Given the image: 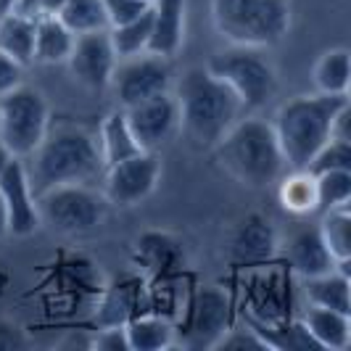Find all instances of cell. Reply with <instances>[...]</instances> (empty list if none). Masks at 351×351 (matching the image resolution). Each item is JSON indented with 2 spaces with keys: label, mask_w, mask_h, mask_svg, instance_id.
<instances>
[{
  "label": "cell",
  "mask_w": 351,
  "mask_h": 351,
  "mask_svg": "<svg viewBox=\"0 0 351 351\" xmlns=\"http://www.w3.org/2000/svg\"><path fill=\"white\" fill-rule=\"evenodd\" d=\"M351 56L346 48L325 51L315 64V88L325 95H349Z\"/></svg>",
  "instance_id": "cell-26"
},
{
  "label": "cell",
  "mask_w": 351,
  "mask_h": 351,
  "mask_svg": "<svg viewBox=\"0 0 351 351\" xmlns=\"http://www.w3.org/2000/svg\"><path fill=\"white\" fill-rule=\"evenodd\" d=\"M319 235L325 241V246L330 251L335 264H349L351 259V211L349 206H338V209L322 211V222H319Z\"/></svg>",
  "instance_id": "cell-27"
},
{
  "label": "cell",
  "mask_w": 351,
  "mask_h": 351,
  "mask_svg": "<svg viewBox=\"0 0 351 351\" xmlns=\"http://www.w3.org/2000/svg\"><path fill=\"white\" fill-rule=\"evenodd\" d=\"M66 0H19L16 3V14L27 19H45V16H58V11L64 8Z\"/></svg>",
  "instance_id": "cell-37"
},
{
  "label": "cell",
  "mask_w": 351,
  "mask_h": 351,
  "mask_svg": "<svg viewBox=\"0 0 351 351\" xmlns=\"http://www.w3.org/2000/svg\"><path fill=\"white\" fill-rule=\"evenodd\" d=\"M301 325L319 349L343 351L351 343V315L346 312L309 306L301 317Z\"/></svg>",
  "instance_id": "cell-20"
},
{
  "label": "cell",
  "mask_w": 351,
  "mask_h": 351,
  "mask_svg": "<svg viewBox=\"0 0 351 351\" xmlns=\"http://www.w3.org/2000/svg\"><path fill=\"white\" fill-rule=\"evenodd\" d=\"M124 117L141 151H158L180 132V108L175 93H161L148 101L127 106Z\"/></svg>",
  "instance_id": "cell-13"
},
{
  "label": "cell",
  "mask_w": 351,
  "mask_h": 351,
  "mask_svg": "<svg viewBox=\"0 0 351 351\" xmlns=\"http://www.w3.org/2000/svg\"><path fill=\"white\" fill-rule=\"evenodd\" d=\"M288 0H211V21L230 45L272 48L291 29Z\"/></svg>",
  "instance_id": "cell-5"
},
{
  "label": "cell",
  "mask_w": 351,
  "mask_h": 351,
  "mask_svg": "<svg viewBox=\"0 0 351 351\" xmlns=\"http://www.w3.org/2000/svg\"><path fill=\"white\" fill-rule=\"evenodd\" d=\"M77 35L58 16L37 19L35 24V61L37 64H66Z\"/></svg>",
  "instance_id": "cell-24"
},
{
  "label": "cell",
  "mask_w": 351,
  "mask_h": 351,
  "mask_svg": "<svg viewBox=\"0 0 351 351\" xmlns=\"http://www.w3.org/2000/svg\"><path fill=\"white\" fill-rule=\"evenodd\" d=\"M278 232L262 214L246 217L230 238V259L238 267H262L278 254Z\"/></svg>",
  "instance_id": "cell-15"
},
{
  "label": "cell",
  "mask_w": 351,
  "mask_h": 351,
  "mask_svg": "<svg viewBox=\"0 0 351 351\" xmlns=\"http://www.w3.org/2000/svg\"><path fill=\"white\" fill-rule=\"evenodd\" d=\"M35 19L8 11L0 14V51L19 61L24 69L35 64Z\"/></svg>",
  "instance_id": "cell-25"
},
{
  "label": "cell",
  "mask_w": 351,
  "mask_h": 351,
  "mask_svg": "<svg viewBox=\"0 0 351 351\" xmlns=\"http://www.w3.org/2000/svg\"><path fill=\"white\" fill-rule=\"evenodd\" d=\"M172 93L180 108V130L201 148H214L230 127L246 114L238 95L206 66L185 71Z\"/></svg>",
  "instance_id": "cell-1"
},
{
  "label": "cell",
  "mask_w": 351,
  "mask_h": 351,
  "mask_svg": "<svg viewBox=\"0 0 351 351\" xmlns=\"http://www.w3.org/2000/svg\"><path fill=\"white\" fill-rule=\"evenodd\" d=\"M217 349L228 351H269V346L264 343V338L251 325L246 322V328H230L228 333L219 338Z\"/></svg>",
  "instance_id": "cell-34"
},
{
  "label": "cell",
  "mask_w": 351,
  "mask_h": 351,
  "mask_svg": "<svg viewBox=\"0 0 351 351\" xmlns=\"http://www.w3.org/2000/svg\"><path fill=\"white\" fill-rule=\"evenodd\" d=\"M8 235V222H5V209H3V198H0V241Z\"/></svg>",
  "instance_id": "cell-42"
},
{
  "label": "cell",
  "mask_w": 351,
  "mask_h": 351,
  "mask_svg": "<svg viewBox=\"0 0 351 351\" xmlns=\"http://www.w3.org/2000/svg\"><path fill=\"white\" fill-rule=\"evenodd\" d=\"M280 204L293 214L315 211V175L306 169H291V175L280 180Z\"/></svg>",
  "instance_id": "cell-31"
},
{
  "label": "cell",
  "mask_w": 351,
  "mask_h": 351,
  "mask_svg": "<svg viewBox=\"0 0 351 351\" xmlns=\"http://www.w3.org/2000/svg\"><path fill=\"white\" fill-rule=\"evenodd\" d=\"M24 82V66L0 51V98Z\"/></svg>",
  "instance_id": "cell-38"
},
{
  "label": "cell",
  "mask_w": 351,
  "mask_h": 351,
  "mask_svg": "<svg viewBox=\"0 0 351 351\" xmlns=\"http://www.w3.org/2000/svg\"><path fill=\"white\" fill-rule=\"evenodd\" d=\"M135 262L141 264L145 282L180 272L182 264V246L167 232H145L135 246Z\"/></svg>",
  "instance_id": "cell-19"
},
{
  "label": "cell",
  "mask_w": 351,
  "mask_h": 351,
  "mask_svg": "<svg viewBox=\"0 0 351 351\" xmlns=\"http://www.w3.org/2000/svg\"><path fill=\"white\" fill-rule=\"evenodd\" d=\"M151 40L148 53L161 58H175L182 43H185V14L188 3L185 0H156L151 3Z\"/></svg>",
  "instance_id": "cell-17"
},
{
  "label": "cell",
  "mask_w": 351,
  "mask_h": 351,
  "mask_svg": "<svg viewBox=\"0 0 351 351\" xmlns=\"http://www.w3.org/2000/svg\"><path fill=\"white\" fill-rule=\"evenodd\" d=\"M90 349L101 351H130L124 325H101V330L90 338Z\"/></svg>",
  "instance_id": "cell-36"
},
{
  "label": "cell",
  "mask_w": 351,
  "mask_h": 351,
  "mask_svg": "<svg viewBox=\"0 0 351 351\" xmlns=\"http://www.w3.org/2000/svg\"><path fill=\"white\" fill-rule=\"evenodd\" d=\"M285 291L278 275H262L254 280L251 291V319L259 322H280L285 319Z\"/></svg>",
  "instance_id": "cell-28"
},
{
  "label": "cell",
  "mask_w": 351,
  "mask_h": 351,
  "mask_svg": "<svg viewBox=\"0 0 351 351\" xmlns=\"http://www.w3.org/2000/svg\"><path fill=\"white\" fill-rule=\"evenodd\" d=\"M27 172L35 193L56 185H90L104 175L98 135L80 124H56L29 156Z\"/></svg>",
  "instance_id": "cell-2"
},
{
  "label": "cell",
  "mask_w": 351,
  "mask_h": 351,
  "mask_svg": "<svg viewBox=\"0 0 351 351\" xmlns=\"http://www.w3.org/2000/svg\"><path fill=\"white\" fill-rule=\"evenodd\" d=\"M161 180V161L156 151H141L104 169V195L108 206H138L156 191Z\"/></svg>",
  "instance_id": "cell-11"
},
{
  "label": "cell",
  "mask_w": 351,
  "mask_h": 351,
  "mask_svg": "<svg viewBox=\"0 0 351 351\" xmlns=\"http://www.w3.org/2000/svg\"><path fill=\"white\" fill-rule=\"evenodd\" d=\"M98 148H101V158H104V169L117 164V161L141 154V145L127 124L124 108H114L106 114L101 130H98Z\"/></svg>",
  "instance_id": "cell-23"
},
{
  "label": "cell",
  "mask_w": 351,
  "mask_h": 351,
  "mask_svg": "<svg viewBox=\"0 0 351 351\" xmlns=\"http://www.w3.org/2000/svg\"><path fill=\"white\" fill-rule=\"evenodd\" d=\"M335 169H351V143L346 141H330L325 143L319 151H317L306 172L312 175H322V172H335Z\"/></svg>",
  "instance_id": "cell-33"
},
{
  "label": "cell",
  "mask_w": 351,
  "mask_h": 351,
  "mask_svg": "<svg viewBox=\"0 0 351 351\" xmlns=\"http://www.w3.org/2000/svg\"><path fill=\"white\" fill-rule=\"evenodd\" d=\"M104 8L108 16V29H111V27H119V24L138 19L148 5L143 0H104Z\"/></svg>",
  "instance_id": "cell-35"
},
{
  "label": "cell",
  "mask_w": 351,
  "mask_h": 351,
  "mask_svg": "<svg viewBox=\"0 0 351 351\" xmlns=\"http://www.w3.org/2000/svg\"><path fill=\"white\" fill-rule=\"evenodd\" d=\"M130 351H164L175 346V322L156 312H143L132 317L130 322H124Z\"/></svg>",
  "instance_id": "cell-22"
},
{
  "label": "cell",
  "mask_w": 351,
  "mask_h": 351,
  "mask_svg": "<svg viewBox=\"0 0 351 351\" xmlns=\"http://www.w3.org/2000/svg\"><path fill=\"white\" fill-rule=\"evenodd\" d=\"M11 158H16V156H11V151H8V148L0 143V172L8 167V161H11Z\"/></svg>",
  "instance_id": "cell-41"
},
{
  "label": "cell",
  "mask_w": 351,
  "mask_h": 351,
  "mask_svg": "<svg viewBox=\"0 0 351 351\" xmlns=\"http://www.w3.org/2000/svg\"><path fill=\"white\" fill-rule=\"evenodd\" d=\"M40 228L58 235H88L104 225L108 201L90 185H56L37 193Z\"/></svg>",
  "instance_id": "cell-7"
},
{
  "label": "cell",
  "mask_w": 351,
  "mask_h": 351,
  "mask_svg": "<svg viewBox=\"0 0 351 351\" xmlns=\"http://www.w3.org/2000/svg\"><path fill=\"white\" fill-rule=\"evenodd\" d=\"M119 108L135 106L141 101H148L161 93H172L175 88V71L169 58H161L154 53H141V56H130L119 58L117 69L111 77V85Z\"/></svg>",
  "instance_id": "cell-10"
},
{
  "label": "cell",
  "mask_w": 351,
  "mask_h": 351,
  "mask_svg": "<svg viewBox=\"0 0 351 351\" xmlns=\"http://www.w3.org/2000/svg\"><path fill=\"white\" fill-rule=\"evenodd\" d=\"M351 204V169L315 175V211H330Z\"/></svg>",
  "instance_id": "cell-32"
},
{
  "label": "cell",
  "mask_w": 351,
  "mask_h": 351,
  "mask_svg": "<svg viewBox=\"0 0 351 351\" xmlns=\"http://www.w3.org/2000/svg\"><path fill=\"white\" fill-rule=\"evenodd\" d=\"M330 138L333 141L351 143V101H346V104L335 111L333 124H330Z\"/></svg>",
  "instance_id": "cell-39"
},
{
  "label": "cell",
  "mask_w": 351,
  "mask_h": 351,
  "mask_svg": "<svg viewBox=\"0 0 351 351\" xmlns=\"http://www.w3.org/2000/svg\"><path fill=\"white\" fill-rule=\"evenodd\" d=\"M214 151L219 167L246 188L275 185L288 169L272 122L248 111L222 135Z\"/></svg>",
  "instance_id": "cell-3"
},
{
  "label": "cell",
  "mask_w": 351,
  "mask_h": 351,
  "mask_svg": "<svg viewBox=\"0 0 351 351\" xmlns=\"http://www.w3.org/2000/svg\"><path fill=\"white\" fill-rule=\"evenodd\" d=\"M349 101V95L309 93L296 95L278 108L272 130L278 135L288 169H306L317 151L330 141V124L335 111Z\"/></svg>",
  "instance_id": "cell-4"
},
{
  "label": "cell",
  "mask_w": 351,
  "mask_h": 351,
  "mask_svg": "<svg viewBox=\"0 0 351 351\" xmlns=\"http://www.w3.org/2000/svg\"><path fill=\"white\" fill-rule=\"evenodd\" d=\"M0 198L5 209L8 235L27 238L40 230V211H37V193L27 172L24 158H11L8 167L0 172Z\"/></svg>",
  "instance_id": "cell-12"
},
{
  "label": "cell",
  "mask_w": 351,
  "mask_h": 351,
  "mask_svg": "<svg viewBox=\"0 0 351 351\" xmlns=\"http://www.w3.org/2000/svg\"><path fill=\"white\" fill-rule=\"evenodd\" d=\"M285 262L291 267V272H296L301 280L322 275V272L338 267L317 228H304L288 238V243H285Z\"/></svg>",
  "instance_id": "cell-18"
},
{
  "label": "cell",
  "mask_w": 351,
  "mask_h": 351,
  "mask_svg": "<svg viewBox=\"0 0 351 351\" xmlns=\"http://www.w3.org/2000/svg\"><path fill=\"white\" fill-rule=\"evenodd\" d=\"M117 61H119V56L111 45L108 29H101V32L77 35L66 66L71 69L74 80L82 82L85 88L104 90L111 85Z\"/></svg>",
  "instance_id": "cell-14"
},
{
  "label": "cell",
  "mask_w": 351,
  "mask_h": 351,
  "mask_svg": "<svg viewBox=\"0 0 351 351\" xmlns=\"http://www.w3.org/2000/svg\"><path fill=\"white\" fill-rule=\"evenodd\" d=\"M151 8V5H148ZM143 11L138 19L119 24V27H111L108 37H111V45L119 58H130V56H141L148 53V40H151V11Z\"/></svg>",
  "instance_id": "cell-30"
},
{
  "label": "cell",
  "mask_w": 351,
  "mask_h": 351,
  "mask_svg": "<svg viewBox=\"0 0 351 351\" xmlns=\"http://www.w3.org/2000/svg\"><path fill=\"white\" fill-rule=\"evenodd\" d=\"M19 0H0V14H8V11H14L16 8Z\"/></svg>",
  "instance_id": "cell-43"
},
{
  "label": "cell",
  "mask_w": 351,
  "mask_h": 351,
  "mask_svg": "<svg viewBox=\"0 0 351 351\" xmlns=\"http://www.w3.org/2000/svg\"><path fill=\"white\" fill-rule=\"evenodd\" d=\"M51 130L48 98L32 85H19L0 98V143L11 156L29 158Z\"/></svg>",
  "instance_id": "cell-8"
},
{
  "label": "cell",
  "mask_w": 351,
  "mask_h": 351,
  "mask_svg": "<svg viewBox=\"0 0 351 351\" xmlns=\"http://www.w3.org/2000/svg\"><path fill=\"white\" fill-rule=\"evenodd\" d=\"M143 312H148V282L145 278H124L101 293L95 319L98 325H124Z\"/></svg>",
  "instance_id": "cell-16"
},
{
  "label": "cell",
  "mask_w": 351,
  "mask_h": 351,
  "mask_svg": "<svg viewBox=\"0 0 351 351\" xmlns=\"http://www.w3.org/2000/svg\"><path fill=\"white\" fill-rule=\"evenodd\" d=\"M349 269L346 264H338L333 269L304 278V296L309 306H322V309H335L351 315V296H349Z\"/></svg>",
  "instance_id": "cell-21"
},
{
  "label": "cell",
  "mask_w": 351,
  "mask_h": 351,
  "mask_svg": "<svg viewBox=\"0 0 351 351\" xmlns=\"http://www.w3.org/2000/svg\"><path fill=\"white\" fill-rule=\"evenodd\" d=\"M232 328V301L225 288L204 285L193 291L175 322V346L182 349H217L219 338Z\"/></svg>",
  "instance_id": "cell-9"
},
{
  "label": "cell",
  "mask_w": 351,
  "mask_h": 351,
  "mask_svg": "<svg viewBox=\"0 0 351 351\" xmlns=\"http://www.w3.org/2000/svg\"><path fill=\"white\" fill-rule=\"evenodd\" d=\"M58 19L69 27L74 35H88L108 29L104 0H66L64 8L58 11Z\"/></svg>",
  "instance_id": "cell-29"
},
{
  "label": "cell",
  "mask_w": 351,
  "mask_h": 351,
  "mask_svg": "<svg viewBox=\"0 0 351 351\" xmlns=\"http://www.w3.org/2000/svg\"><path fill=\"white\" fill-rule=\"evenodd\" d=\"M24 335L19 333V328L8 325V322H0V349H19L24 346Z\"/></svg>",
  "instance_id": "cell-40"
},
{
  "label": "cell",
  "mask_w": 351,
  "mask_h": 351,
  "mask_svg": "<svg viewBox=\"0 0 351 351\" xmlns=\"http://www.w3.org/2000/svg\"><path fill=\"white\" fill-rule=\"evenodd\" d=\"M143 3H145V5H151V3H156V0H143Z\"/></svg>",
  "instance_id": "cell-44"
},
{
  "label": "cell",
  "mask_w": 351,
  "mask_h": 351,
  "mask_svg": "<svg viewBox=\"0 0 351 351\" xmlns=\"http://www.w3.org/2000/svg\"><path fill=\"white\" fill-rule=\"evenodd\" d=\"M206 69L238 95L246 111H259L278 93V71L264 56V48L228 45L211 56Z\"/></svg>",
  "instance_id": "cell-6"
}]
</instances>
